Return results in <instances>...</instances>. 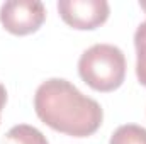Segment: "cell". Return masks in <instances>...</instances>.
Returning <instances> with one entry per match:
<instances>
[{"mask_svg":"<svg viewBox=\"0 0 146 144\" xmlns=\"http://www.w3.org/2000/svg\"><path fill=\"white\" fill-rule=\"evenodd\" d=\"M34 110L48 127L72 137L95 134L104 120L100 104L63 78H49L37 87Z\"/></svg>","mask_w":146,"mask_h":144,"instance_id":"obj_1","label":"cell"},{"mask_svg":"<svg viewBox=\"0 0 146 144\" xmlns=\"http://www.w3.org/2000/svg\"><path fill=\"white\" fill-rule=\"evenodd\" d=\"M78 75L97 92H114L126 78L124 53L112 44H94L80 56Z\"/></svg>","mask_w":146,"mask_h":144,"instance_id":"obj_2","label":"cell"},{"mask_svg":"<svg viewBox=\"0 0 146 144\" xmlns=\"http://www.w3.org/2000/svg\"><path fill=\"white\" fill-rule=\"evenodd\" d=\"M46 20V9L39 0H9L0 7V22L14 36L36 32Z\"/></svg>","mask_w":146,"mask_h":144,"instance_id":"obj_3","label":"cell"},{"mask_svg":"<svg viewBox=\"0 0 146 144\" xmlns=\"http://www.w3.org/2000/svg\"><path fill=\"white\" fill-rule=\"evenodd\" d=\"M60 17L76 31H94L100 27L110 14L106 0H60Z\"/></svg>","mask_w":146,"mask_h":144,"instance_id":"obj_4","label":"cell"},{"mask_svg":"<svg viewBox=\"0 0 146 144\" xmlns=\"http://www.w3.org/2000/svg\"><path fill=\"white\" fill-rule=\"evenodd\" d=\"M5 144H49L46 136L33 126L19 124L5 134Z\"/></svg>","mask_w":146,"mask_h":144,"instance_id":"obj_5","label":"cell"},{"mask_svg":"<svg viewBox=\"0 0 146 144\" xmlns=\"http://www.w3.org/2000/svg\"><path fill=\"white\" fill-rule=\"evenodd\" d=\"M109 144H146V129L136 124H126L117 127Z\"/></svg>","mask_w":146,"mask_h":144,"instance_id":"obj_6","label":"cell"},{"mask_svg":"<svg viewBox=\"0 0 146 144\" xmlns=\"http://www.w3.org/2000/svg\"><path fill=\"white\" fill-rule=\"evenodd\" d=\"M136 46V76L138 81L146 87V20L141 22L134 32Z\"/></svg>","mask_w":146,"mask_h":144,"instance_id":"obj_7","label":"cell"},{"mask_svg":"<svg viewBox=\"0 0 146 144\" xmlns=\"http://www.w3.org/2000/svg\"><path fill=\"white\" fill-rule=\"evenodd\" d=\"M5 104H7V90H5V87L0 83V114H2V110L5 107Z\"/></svg>","mask_w":146,"mask_h":144,"instance_id":"obj_8","label":"cell"},{"mask_svg":"<svg viewBox=\"0 0 146 144\" xmlns=\"http://www.w3.org/2000/svg\"><path fill=\"white\" fill-rule=\"evenodd\" d=\"M139 5H141V9L146 12V2H139Z\"/></svg>","mask_w":146,"mask_h":144,"instance_id":"obj_9","label":"cell"}]
</instances>
